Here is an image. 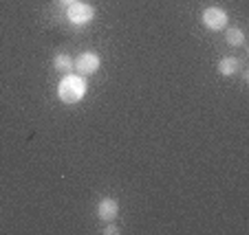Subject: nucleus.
<instances>
[{"label": "nucleus", "instance_id": "9", "mask_svg": "<svg viewBox=\"0 0 249 235\" xmlns=\"http://www.w3.org/2000/svg\"><path fill=\"white\" fill-rule=\"evenodd\" d=\"M102 233L104 235H117L119 233V229H117V226H115V224H110V222H106V229H102Z\"/></svg>", "mask_w": 249, "mask_h": 235}, {"label": "nucleus", "instance_id": "8", "mask_svg": "<svg viewBox=\"0 0 249 235\" xmlns=\"http://www.w3.org/2000/svg\"><path fill=\"white\" fill-rule=\"evenodd\" d=\"M225 42L230 44V47H243V44H245L243 29H238V27L230 29V31H227V35H225Z\"/></svg>", "mask_w": 249, "mask_h": 235}, {"label": "nucleus", "instance_id": "5", "mask_svg": "<svg viewBox=\"0 0 249 235\" xmlns=\"http://www.w3.org/2000/svg\"><path fill=\"white\" fill-rule=\"evenodd\" d=\"M119 216V203L115 198H102L97 204V218L102 222H113Z\"/></svg>", "mask_w": 249, "mask_h": 235}, {"label": "nucleus", "instance_id": "6", "mask_svg": "<svg viewBox=\"0 0 249 235\" xmlns=\"http://www.w3.org/2000/svg\"><path fill=\"white\" fill-rule=\"evenodd\" d=\"M238 68H240V62L236 60V57H223L221 62H218V66H216V71L221 73L223 77H231V75H236L238 73Z\"/></svg>", "mask_w": 249, "mask_h": 235}, {"label": "nucleus", "instance_id": "1", "mask_svg": "<svg viewBox=\"0 0 249 235\" xmlns=\"http://www.w3.org/2000/svg\"><path fill=\"white\" fill-rule=\"evenodd\" d=\"M86 90H89V84L82 75H73V73H66L62 77V81L57 84V97L64 104H77L86 97Z\"/></svg>", "mask_w": 249, "mask_h": 235}, {"label": "nucleus", "instance_id": "3", "mask_svg": "<svg viewBox=\"0 0 249 235\" xmlns=\"http://www.w3.org/2000/svg\"><path fill=\"white\" fill-rule=\"evenodd\" d=\"M201 22H203V27L210 29V31H223V29L227 27V22H230V16H227V11L221 9V7H207L201 14Z\"/></svg>", "mask_w": 249, "mask_h": 235}, {"label": "nucleus", "instance_id": "7", "mask_svg": "<svg viewBox=\"0 0 249 235\" xmlns=\"http://www.w3.org/2000/svg\"><path fill=\"white\" fill-rule=\"evenodd\" d=\"M53 66H55V71L71 73L73 71V57L66 55V53H60V55H55V60H53Z\"/></svg>", "mask_w": 249, "mask_h": 235}, {"label": "nucleus", "instance_id": "2", "mask_svg": "<svg viewBox=\"0 0 249 235\" xmlns=\"http://www.w3.org/2000/svg\"><path fill=\"white\" fill-rule=\"evenodd\" d=\"M95 18V7L86 5V2H73L66 7V20L75 27H84V24L93 22Z\"/></svg>", "mask_w": 249, "mask_h": 235}, {"label": "nucleus", "instance_id": "4", "mask_svg": "<svg viewBox=\"0 0 249 235\" xmlns=\"http://www.w3.org/2000/svg\"><path fill=\"white\" fill-rule=\"evenodd\" d=\"M99 64H102V60H99V55L95 51H84L82 55H77L75 60H73V68L77 71V75H95V73L99 71Z\"/></svg>", "mask_w": 249, "mask_h": 235}, {"label": "nucleus", "instance_id": "10", "mask_svg": "<svg viewBox=\"0 0 249 235\" xmlns=\"http://www.w3.org/2000/svg\"><path fill=\"white\" fill-rule=\"evenodd\" d=\"M60 2H62V5L69 7V5H73V2H77V0H60Z\"/></svg>", "mask_w": 249, "mask_h": 235}]
</instances>
